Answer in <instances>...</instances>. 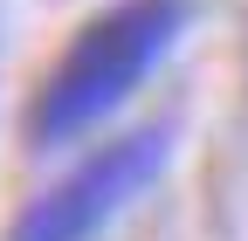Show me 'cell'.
<instances>
[{
    "mask_svg": "<svg viewBox=\"0 0 248 241\" xmlns=\"http://www.w3.org/2000/svg\"><path fill=\"white\" fill-rule=\"evenodd\" d=\"M186 14H193V0H117V7L90 14L76 28V42L62 48V62L42 76L35 104H28V138L69 145L83 131H97L172 55V42L186 35Z\"/></svg>",
    "mask_w": 248,
    "mask_h": 241,
    "instance_id": "cell-1",
    "label": "cell"
},
{
    "mask_svg": "<svg viewBox=\"0 0 248 241\" xmlns=\"http://www.w3.org/2000/svg\"><path fill=\"white\" fill-rule=\"evenodd\" d=\"M166 152H172L166 131H131L104 152H90L76 172H62L48 193L21 207L7 241H104L145 200V186L166 172Z\"/></svg>",
    "mask_w": 248,
    "mask_h": 241,
    "instance_id": "cell-2",
    "label": "cell"
}]
</instances>
